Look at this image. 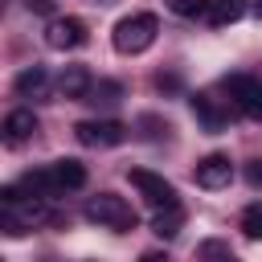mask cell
Masks as SVG:
<instances>
[{
  "instance_id": "cell-20",
  "label": "cell",
  "mask_w": 262,
  "mask_h": 262,
  "mask_svg": "<svg viewBox=\"0 0 262 262\" xmlns=\"http://www.w3.org/2000/svg\"><path fill=\"white\" fill-rule=\"evenodd\" d=\"M139 262H168V258H164V254H156V250H151V254H143V258H139Z\"/></svg>"
},
{
  "instance_id": "cell-23",
  "label": "cell",
  "mask_w": 262,
  "mask_h": 262,
  "mask_svg": "<svg viewBox=\"0 0 262 262\" xmlns=\"http://www.w3.org/2000/svg\"><path fill=\"white\" fill-rule=\"evenodd\" d=\"M102 4H106V0H102Z\"/></svg>"
},
{
  "instance_id": "cell-18",
  "label": "cell",
  "mask_w": 262,
  "mask_h": 262,
  "mask_svg": "<svg viewBox=\"0 0 262 262\" xmlns=\"http://www.w3.org/2000/svg\"><path fill=\"white\" fill-rule=\"evenodd\" d=\"M246 184L250 188H262V160H250L246 164Z\"/></svg>"
},
{
  "instance_id": "cell-3",
  "label": "cell",
  "mask_w": 262,
  "mask_h": 262,
  "mask_svg": "<svg viewBox=\"0 0 262 262\" xmlns=\"http://www.w3.org/2000/svg\"><path fill=\"white\" fill-rule=\"evenodd\" d=\"M127 180L139 188V196H143L151 209H172V205H176V188H172V180H164L160 172L131 168V172H127Z\"/></svg>"
},
{
  "instance_id": "cell-16",
  "label": "cell",
  "mask_w": 262,
  "mask_h": 262,
  "mask_svg": "<svg viewBox=\"0 0 262 262\" xmlns=\"http://www.w3.org/2000/svg\"><path fill=\"white\" fill-rule=\"evenodd\" d=\"M176 16H196V12H205V0H164Z\"/></svg>"
},
{
  "instance_id": "cell-19",
  "label": "cell",
  "mask_w": 262,
  "mask_h": 262,
  "mask_svg": "<svg viewBox=\"0 0 262 262\" xmlns=\"http://www.w3.org/2000/svg\"><path fill=\"white\" fill-rule=\"evenodd\" d=\"M29 8H37V12H49V8H53V0H29Z\"/></svg>"
},
{
  "instance_id": "cell-7",
  "label": "cell",
  "mask_w": 262,
  "mask_h": 262,
  "mask_svg": "<svg viewBox=\"0 0 262 262\" xmlns=\"http://www.w3.org/2000/svg\"><path fill=\"white\" fill-rule=\"evenodd\" d=\"M192 180L201 184V188H225L229 180H233V164H229V156H221V151H209L201 164H196V172H192Z\"/></svg>"
},
{
  "instance_id": "cell-15",
  "label": "cell",
  "mask_w": 262,
  "mask_h": 262,
  "mask_svg": "<svg viewBox=\"0 0 262 262\" xmlns=\"http://www.w3.org/2000/svg\"><path fill=\"white\" fill-rule=\"evenodd\" d=\"M94 102H119V94H123V86L119 82H94Z\"/></svg>"
},
{
  "instance_id": "cell-13",
  "label": "cell",
  "mask_w": 262,
  "mask_h": 262,
  "mask_svg": "<svg viewBox=\"0 0 262 262\" xmlns=\"http://www.w3.org/2000/svg\"><path fill=\"white\" fill-rule=\"evenodd\" d=\"M180 225H184V209H180V205L160 209V213L151 217V229H156L160 237H176V233H180Z\"/></svg>"
},
{
  "instance_id": "cell-14",
  "label": "cell",
  "mask_w": 262,
  "mask_h": 262,
  "mask_svg": "<svg viewBox=\"0 0 262 262\" xmlns=\"http://www.w3.org/2000/svg\"><path fill=\"white\" fill-rule=\"evenodd\" d=\"M242 233L250 242H262V205H246L242 209Z\"/></svg>"
},
{
  "instance_id": "cell-1",
  "label": "cell",
  "mask_w": 262,
  "mask_h": 262,
  "mask_svg": "<svg viewBox=\"0 0 262 262\" xmlns=\"http://www.w3.org/2000/svg\"><path fill=\"white\" fill-rule=\"evenodd\" d=\"M156 33H160V20H156L151 12H131V16H123V20L115 25L111 41H115V49H119V53H131V57H135V53L151 49Z\"/></svg>"
},
{
  "instance_id": "cell-10",
  "label": "cell",
  "mask_w": 262,
  "mask_h": 262,
  "mask_svg": "<svg viewBox=\"0 0 262 262\" xmlns=\"http://www.w3.org/2000/svg\"><path fill=\"white\" fill-rule=\"evenodd\" d=\"M37 131V119H33V111H12L8 119H4V139L16 147V143H25L29 135Z\"/></svg>"
},
{
  "instance_id": "cell-6",
  "label": "cell",
  "mask_w": 262,
  "mask_h": 262,
  "mask_svg": "<svg viewBox=\"0 0 262 262\" xmlns=\"http://www.w3.org/2000/svg\"><path fill=\"white\" fill-rule=\"evenodd\" d=\"M45 45L49 49H78V45H86V25L78 16H53L45 25Z\"/></svg>"
},
{
  "instance_id": "cell-12",
  "label": "cell",
  "mask_w": 262,
  "mask_h": 262,
  "mask_svg": "<svg viewBox=\"0 0 262 262\" xmlns=\"http://www.w3.org/2000/svg\"><path fill=\"white\" fill-rule=\"evenodd\" d=\"M242 12H246V0H213L209 4V25H233V20H242Z\"/></svg>"
},
{
  "instance_id": "cell-4",
  "label": "cell",
  "mask_w": 262,
  "mask_h": 262,
  "mask_svg": "<svg viewBox=\"0 0 262 262\" xmlns=\"http://www.w3.org/2000/svg\"><path fill=\"white\" fill-rule=\"evenodd\" d=\"M225 94L233 98V106L250 119H262V78L254 74H229L225 78Z\"/></svg>"
},
{
  "instance_id": "cell-17",
  "label": "cell",
  "mask_w": 262,
  "mask_h": 262,
  "mask_svg": "<svg viewBox=\"0 0 262 262\" xmlns=\"http://www.w3.org/2000/svg\"><path fill=\"white\" fill-rule=\"evenodd\" d=\"M196 254H201V258H217V262H221V258L229 254V246H225V242H201V246H196Z\"/></svg>"
},
{
  "instance_id": "cell-22",
  "label": "cell",
  "mask_w": 262,
  "mask_h": 262,
  "mask_svg": "<svg viewBox=\"0 0 262 262\" xmlns=\"http://www.w3.org/2000/svg\"><path fill=\"white\" fill-rule=\"evenodd\" d=\"M221 262H242V258H233V254H225V258H221Z\"/></svg>"
},
{
  "instance_id": "cell-9",
  "label": "cell",
  "mask_w": 262,
  "mask_h": 262,
  "mask_svg": "<svg viewBox=\"0 0 262 262\" xmlns=\"http://www.w3.org/2000/svg\"><path fill=\"white\" fill-rule=\"evenodd\" d=\"M90 90H94V78H90L86 66H66L61 70V78H57V94L61 98H86Z\"/></svg>"
},
{
  "instance_id": "cell-21",
  "label": "cell",
  "mask_w": 262,
  "mask_h": 262,
  "mask_svg": "<svg viewBox=\"0 0 262 262\" xmlns=\"http://www.w3.org/2000/svg\"><path fill=\"white\" fill-rule=\"evenodd\" d=\"M254 16H258V20H262V0H254Z\"/></svg>"
},
{
  "instance_id": "cell-11",
  "label": "cell",
  "mask_w": 262,
  "mask_h": 262,
  "mask_svg": "<svg viewBox=\"0 0 262 262\" xmlns=\"http://www.w3.org/2000/svg\"><path fill=\"white\" fill-rule=\"evenodd\" d=\"M12 86H16V94H41L49 86V74H45V66H25Z\"/></svg>"
},
{
  "instance_id": "cell-2",
  "label": "cell",
  "mask_w": 262,
  "mask_h": 262,
  "mask_svg": "<svg viewBox=\"0 0 262 262\" xmlns=\"http://www.w3.org/2000/svg\"><path fill=\"white\" fill-rule=\"evenodd\" d=\"M86 217L98 221V225H106V229H119V233L135 229V209H131L123 196H115V192L90 196V201H86Z\"/></svg>"
},
{
  "instance_id": "cell-8",
  "label": "cell",
  "mask_w": 262,
  "mask_h": 262,
  "mask_svg": "<svg viewBox=\"0 0 262 262\" xmlns=\"http://www.w3.org/2000/svg\"><path fill=\"white\" fill-rule=\"evenodd\" d=\"M188 106H192V115H196V123H201L205 131H213V135H217V131H225V127H229V111H225L213 94H192V98H188Z\"/></svg>"
},
{
  "instance_id": "cell-5",
  "label": "cell",
  "mask_w": 262,
  "mask_h": 262,
  "mask_svg": "<svg viewBox=\"0 0 262 262\" xmlns=\"http://www.w3.org/2000/svg\"><path fill=\"white\" fill-rule=\"evenodd\" d=\"M74 135H78V143H86V147H119V143L127 139V127H123L119 119H82V123L74 127Z\"/></svg>"
}]
</instances>
